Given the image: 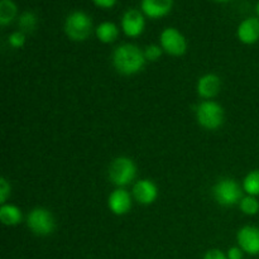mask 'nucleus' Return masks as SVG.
I'll list each match as a JSON object with an SVG mask.
<instances>
[{
    "label": "nucleus",
    "mask_w": 259,
    "mask_h": 259,
    "mask_svg": "<svg viewBox=\"0 0 259 259\" xmlns=\"http://www.w3.org/2000/svg\"><path fill=\"white\" fill-rule=\"evenodd\" d=\"M93 2L94 4L103 8V9H109V8H113L115 5L116 0H93Z\"/></svg>",
    "instance_id": "obj_26"
},
{
    "label": "nucleus",
    "mask_w": 259,
    "mask_h": 259,
    "mask_svg": "<svg viewBox=\"0 0 259 259\" xmlns=\"http://www.w3.org/2000/svg\"><path fill=\"white\" fill-rule=\"evenodd\" d=\"M10 194H12V186H10L9 181L5 177L0 179V204H7V200L9 199Z\"/></svg>",
    "instance_id": "obj_23"
},
{
    "label": "nucleus",
    "mask_w": 259,
    "mask_h": 259,
    "mask_svg": "<svg viewBox=\"0 0 259 259\" xmlns=\"http://www.w3.org/2000/svg\"><path fill=\"white\" fill-rule=\"evenodd\" d=\"M196 119L200 126L207 131H217L224 124L225 113L220 104L212 100L202 101L196 109Z\"/></svg>",
    "instance_id": "obj_4"
},
{
    "label": "nucleus",
    "mask_w": 259,
    "mask_h": 259,
    "mask_svg": "<svg viewBox=\"0 0 259 259\" xmlns=\"http://www.w3.org/2000/svg\"><path fill=\"white\" fill-rule=\"evenodd\" d=\"M238 245L249 255L259 254V228L254 225H245L240 228L237 234Z\"/></svg>",
    "instance_id": "obj_8"
},
{
    "label": "nucleus",
    "mask_w": 259,
    "mask_h": 259,
    "mask_svg": "<svg viewBox=\"0 0 259 259\" xmlns=\"http://www.w3.org/2000/svg\"><path fill=\"white\" fill-rule=\"evenodd\" d=\"M196 89L200 98L209 100L219 94L220 89H222V80L215 73H206L199 78Z\"/></svg>",
    "instance_id": "obj_12"
},
{
    "label": "nucleus",
    "mask_w": 259,
    "mask_h": 259,
    "mask_svg": "<svg viewBox=\"0 0 259 259\" xmlns=\"http://www.w3.org/2000/svg\"><path fill=\"white\" fill-rule=\"evenodd\" d=\"M108 207L114 215H125L132 209V195L126 190L119 189L114 190L108 199Z\"/></svg>",
    "instance_id": "obj_11"
},
{
    "label": "nucleus",
    "mask_w": 259,
    "mask_h": 259,
    "mask_svg": "<svg viewBox=\"0 0 259 259\" xmlns=\"http://www.w3.org/2000/svg\"><path fill=\"white\" fill-rule=\"evenodd\" d=\"M255 12H257V15H258V18H259V2L257 3V7H255Z\"/></svg>",
    "instance_id": "obj_27"
},
{
    "label": "nucleus",
    "mask_w": 259,
    "mask_h": 259,
    "mask_svg": "<svg viewBox=\"0 0 259 259\" xmlns=\"http://www.w3.org/2000/svg\"><path fill=\"white\" fill-rule=\"evenodd\" d=\"M27 227L38 237H47L55 232L56 222L53 214L46 207H35L28 214Z\"/></svg>",
    "instance_id": "obj_6"
},
{
    "label": "nucleus",
    "mask_w": 259,
    "mask_h": 259,
    "mask_svg": "<svg viewBox=\"0 0 259 259\" xmlns=\"http://www.w3.org/2000/svg\"><path fill=\"white\" fill-rule=\"evenodd\" d=\"M96 37L101 43H113L115 42L119 35V29L113 22H103L98 25L95 30Z\"/></svg>",
    "instance_id": "obj_16"
},
{
    "label": "nucleus",
    "mask_w": 259,
    "mask_h": 259,
    "mask_svg": "<svg viewBox=\"0 0 259 259\" xmlns=\"http://www.w3.org/2000/svg\"><path fill=\"white\" fill-rule=\"evenodd\" d=\"M8 43L12 46L13 48H22L25 45V34L20 30L13 32L8 38Z\"/></svg>",
    "instance_id": "obj_22"
},
{
    "label": "nucleus",
    "mask_w": 259,
    "mask_h": 259,
    "mask_svg": "<svg viewBox=\"0 0 259 259\" xmlns=\"http://www.w3.org/2000/svg\"><path fill=\"white\" fill-rule=\"evenodd\" d=\"M215 2H219V3H227V2H230V0H215Z\"/></svg>",
    "instance_id": "obj_28"
},
{
    "label": "nucleus",
    "mask_w": 259,
    "mask_h": 259,
    "mask_svg": "<svg viewBox=\"0 0 259 259\" xmlns=\"http://www.w3.org/2000/svg\"><path fill=\"white\" fill-rule=\"evenodd\" d=\"M142 13L152 19L166 17L174 8V0H142Z\"/></svg>",
    "instance_id": "obj_13"
},
{
    "label": "nucleus",
    "mask_w": 259,
    "mask_h": 259,
    "mask_svg": "<svg viewBox=\"0 0 259 259\" xmlns=\"http://www.w3.org/2000/svg\"><path fill=\"white\" fill-rule=\"evenodd\" d=\"M143 52H144V57H146L147 61H152V62H156V61H158L159 58H161L163 50H162L161 46L149 45V46H147L146 48H144Z\"/></svg>",
    "instance_id": "obj_21"
},
{
    "label": "nucleus",
    "mask_w": 259,
    "mask_h": 259,
    "mask_svg": "<svg viewBox=\"0 0 259 259\" xmlns=\"http://www.w3.org/2000/svg\"><path fill=\"white\" fill-rule=\"evenodd\" d=\"M239 207L243 214L248 217H254L259 212V200L255 196H244L239 202Z\"/></svg>",
    "instance_id": "obj_20"
},
{
    "label": "nucleus",
    "mask_w": 259,
    "mask_h": 259,
    "mask_svg": "<svg viewBox=\"0 0 259 259\" xmlns=\"http://www.w3.org/2000/svg\"><path fill=\"white\" fill-rule=\"evenodd\" d=\"M109 180L118 187H124L132 184L137 176V166L129 157L120 156L113 159L108 169Z\"/></svg>",
    "instance_id": "obj_3"
},
{
    "label": "nucleus",
    "mask_w": 259,
    "mask_h": 259,
    "mask_svg": "<svg viewBox=\"0 0 259 259\" xmlns=\"http://www.w3.org/2000/svg\"><path fill=\"white\" fill-rule=\"evenodd\" d=\"M238 38L244 45H254L259 40V18L250 17L243 20L238 27Z\"/></svg>",
    "instance_id": "obj_14"
},
{
    "label": "nucleus",
    "mask_w": 259,
    "mask_h": 259,
    "mask_svg": "<svg viewBox=\"0 0 259 259\" xmlns=\"http://www.w3.org/2000/svg\"><path fill=\"white\" fill-rule=\"evenodd\" d=\"M212 195L217 202L222 206L229 207L237 205L243 199V189L235 180L223 179L217 182L212 189Z\"/></svg>",
    "instance_id": "obj_5"
},
{
    "label": "nucleus",
    "mask_w": 259,
    "mask_h": 259,
    "mask_svg": "<svg viewBox=\"0 0 259 259\" xmlns=\"http://www.w3.org/2000/svg\"><path fill=\"white\" fill-rule=\"evenodd\" d=\"M22 211L15 205L3 204L0 206V222L5 227H15L22 222Z\"/></svg>",
    "instance_id": "obj_15"
},
{
    "label": "nucleus",
    "mask_w": 259,
    "mask_h": 259,
    "mask_svg": "<svg viewBox=\"0 0 259 259\" xmlns=\"http://www.w3.org/2000/svg\"><path fill=\"white\" fill-rule=\"evenodd\" d=\"M134 200L141 205H151L158 197V187L153 181L148 179L139 180L134 184L132 190Z\"/></svg>",
    "instance_id": "obj_10"
},
{
    "label": "nucleus",
    "mask_w": 259,
    "mask_h": 259,
    "mask_svg": "<svg viewBox=\"0 0 259 259\" xmlns=\"http://www.w3.org/2000/svg\"><path fill=\"white\" fill-rule=\"evenodd\" d=\"M65 32L73 42H83L93 32V20L85 12L76 10L66 18Z\"/></svg>",
    "instance_id": "obj_2"
},
{
    "label": "nucleus",
    "mask_w": 259,
    "mask_h": 259,
    "mask_svg": "<svg viewBox=\"0 0 259 259\" xmlns=\"http://www.w3.org/2000/svg\"><path fill=\"white\" fill-rule=\"evenodd\" d=\"M144 52L136 45L124 43L113 53V66L120 75L132 76L141 72L146 66Z\"/></svg>",
    "instance_id": "obj_1"
},
{
    "label": "nucleus",
    "mask_w": 259,
    "mask_h": 259,
    "mask_svg": "<svg viewBox=\"0 0 259 259\" xmlns=\"http://www.w3.org/2000/svg\"><path fill=\"white\" fill-rule=\"evenodd\" d=\"M204 259H228V255L220 249H209L205 253Z\"/></svg>",
    "instance_id": "obj_24"
},
{
    "label": "nucleus",
    "mask_w": 259,
    "mask_h": 259,
    "mask_svg": "<svg viewBox=\"0 0 259 259\" xmlns=\"http://www.w3.org/2000/svg\"><path fill=\"white\" fill-rule=\"evenodd\" d=\"M243 250L240 247H232L228 250V259H243Z\"/></svg>",
    "instance_id": "obj_25"
},
{
    "label": "nucleus",
    "mask_w": 259,
    "mask_h": 259,
    "mask_svg": "<svg viewBox=\"0 0 259 259\" xmlns=\"http://www.w3.org/2000/svg\"><path fill=\"white\" fill-rule=\"evenodd\" d=\"M243 191L249 196H259V169H253L244 177Z\"/></svg>",
    "instance_id": "obj_18"
},
{
    "label": "nucleus",
    "mask_w": 259,
    "mask_h": 259,
    "mask_svg": "<svg viewBox=\"0 0 259 259\" xmlns=\"http://www.w3.org/2000/svg\"><path fill=\"white\" fill-rule=\"evenodd\" d=\"M162 50L171 56H182L187 51L186 38L176 28H166L159 35Z\"/></svg>",
    "instance_id": "obj_7"
},
{
    "label": "nucleus",
    "mask_w": 259,
    "mask_h": 259,
    "mask_svg": "<svg viewBox=\"0 0 259 259\" xmlns=\"http://www.w3.org/2000/svg\"><path fill=\"white\" fill-rule=\"evenodd\" d=\"M18 14V8L12 0H2L0 2V25L10 24Z\"/></svg>",
    "instance_id": "obj_17"
},
{
    "label": "nucleus",
    "mask_w": 259,
    "mask_h": 259,
    "mask_svg": "<svg viewBox=\"0 0 259 259\" xmlns=\"http://www.w3.org/2000/svg\"><path fill=\"white\" fill-rule=\"evenodd\" d=\"M38 18L33 12H24L20 14L19 19H18V27H19L20 32L32 33L37 28Z\"/></svg>",
    "instance_id": "obj_19"
},
{
    "label": "nucleus",
    "mask_w": 259,
    "mask_h": 259,
    "mask_svg": "<svg viewBox=\"0 0 259 259\" xmlns=\"http://www.w3.org/2000/svg\"><path fill=\"white\" fill-rule=\"evenodd\" d=\"M146 20L142 12L137 9H129L121 18V29L124 34L131 38H137L144 32Z\"/></svg>",
    "instance_id": "obj_9"
}]
</instances>
